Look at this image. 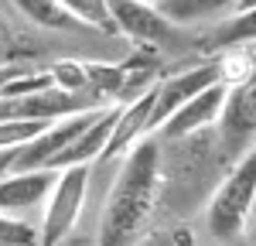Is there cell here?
Instances as JSON below:
<instances>
[{"mask_svg":"<svg viewBox=\"0 0 256 246\" xmlns=\"http://www.w3.org/2000/svg\"><path fill=\"white\" fill-rule=\"evenodd\" d=\"M150 102H154V86H150L147 92H140L137 100L120 106L116 120H113V130H110V140L102 147V158H99V161L123 158L134 144L144 140V137L150 134V130H147V123H150Z\"/></svg>","mask_w":256,"mask_h":246,"instance_id":"8fae6325","label":"cell"},{"mask_svg":"<svg viewBox=\"0 0 256 246\" xmlns=\"http://www.w3.org/2000/svg\"><path fill=\"white\" fill-rule=\"evenodd\" d=\"M256 205V144L246 147L239 164L222 178L208 202V229L216 240H236Z\"/></svg>","mask_w":256,"mask_h":246,"instance_id":"7a4b0ae2","label":"cell"},{"mask_svg":"<svg viewBox=\"0 0 256 246\" xmlns=\"http://www.w3.org/2000/svg\"><path fill=\"white\" fill-rule=\"evenodd\" d=\"M0 246H38V229L20 216L0 212Z\"/></svg>","mask_w":256,"mask_h":246,"instance_id":"2e32d148","label":"cell"},{"mask_svg":"<svg viewBox=\"0 0 256 246\" xmlns=\"http://www.w3.org/2000/svg\"><path fill=\"white\" fill-rule=\"evenodd\" d=\"M218 123H222V137L229 140V147L250 144L256 137V68L242 82L229 86Z\"/></svg>","mask_w":256,"mask_h":246,"instance_id":"9c48e42d","label":"cell"},{"mask_svg":"<svg viewBox=\"0 0 256 246\" xmlns=\"http://www.w3.org/2000/svg\"><path fill=\"white\" fill-rule=\"evenodd\" d=\"M48 72H52L55 86H62V89H89V82H86V62H55Z\"/></svg>","mask_w":256,"mask_h":246,"instance_id":"ac0fdd59","label":"cell"},{"mask_svg":"<svg viewBox=\"0 0 256 246\" xmlns=\"http://www.w3.org/2000/svg\"><path fill=\"white\" fill-rule=\"evenodd\" d=\"M4 62H28V44L20 34H14L10 24L0 20V65Z\"/></svg>","mask_w":256,"mask_h":246,"instance_id":"d6986e66","label":"cell"},{"mask_svg":"<svg viewBox=\"0 0 256 246\" xmlns=\"http://www.w3.org/2000/svg\"><path fill=\"white\" fill-rule=\"evenodd\" d=\"M116 113H120V102H113V106H99V113L86 123L65 147H62L48 168H52V171H62V168H72V164L99 161V158H102V147H106V140H110V130H113Z\"/></svg>","mask_w":256,"mask_h":246,"instance_id":"30bf717a","label":"cell"},{"mask_svg":"<svg viewBox=\"0 0 256 246\" xmlns=\"http://www.w3.org/2000/svg\"><path fill=\"white\" fill-rule=\"evenodd\" d=\"M147 4H158V0H147Z\"/></svg>","mask_w":256,"mask_h":246,"instance_id":"cb8c5ba5","label":"cell"},{"mask_svg":"<svg viewBox=\"0 0 256 246\" xmlns=\"http://www.w3.org/2000/svg\"><path fill=\"white\" fill-rule=\"evenodd\" d=\"M239 0H158L164 18L178 24V28H192V24H212V20H226L236 10Z\"/></svg>","mask_w":256,"mask_h":246,"instance_id":"7c38bea8","label":"cell"},{"mask_svg":"<svg viewBox=\"0 0 256 246\" xmlns=\"http://www.w3.org/2000/svg\"><path fill=\"white\" fill-rule=\"evenodd\" d=\"M160 192V150L154 140H137L120 168L99 219L96 246H140L154 222Z\"/></svg>","mask_w":256,"mask_h":246,"instance_id":"6da1fadb","label":"cell"},{"mask_svg":"<svg viewBox=\"0 0 256 246\" xmlns=\"http://www.w3.org/2000/svg\"><path fill=\"white\" fill-rule=\"evenodd\" d=\"M41 126H44L41 120H0V150H10V147L28 144Z\"/></svg>","mask_w":256,"mask_h":246,"instance_id":"e0dca14e","label":"cell"},{"mask_svg":"<svg viewBox=\"0 0 256 246\" xmlns=\"http://www.w3.org/2000/svg\"><path fill=\"white\" fill-rule=\"evenodd\" d=\"M102 106V96L92 89H62V86H44L34 92H20V96H0V120H41L52 123L62 120L68 113L92 110Z\"/></svg>","mask_w":256,"mask_h":246,"instance_id":"277c9868","label":"cell"},{"mask_svg":"<svg viewBox=\"0 0 256 246\" xmlns=\"http://www.w3.org/2000/svg\"><path fill=\"white\" fill-rule=\"evenodd\" d=\"M89 188V164H72L55 171V184L44 198V219L38 226V246H58L82 216Z\"/></svg>","mask_w":256,"mask_h":246,"instance_id":"3957f363","label":"cell"},{"mask_svg":"<svg viewBox=\"0 0 256 246\" xmlns=\"http://www.w3.org/2000/svg\"><path fill=\"white\" fill-rule=\"evenodd\" d=\"M106 4H110L113 31L126 34L137 44H147V48H178L181 38H184V28L171 24L147 0H106Z\"/></svg>","mask_w":256,"mask_h":246,"instance_id":"5b68a950","label":"cell"},{"mask_svg":"<svg viewBox=\"0 0 256 246\" xmlns=\"http://www.w3.org/2000/svg\"><path fill=\"white\" fill-rule=\"evenodd\" d=\"M250 7H256V0H239L236 4V10H250ZM236 10H232V14H236Z\"/></svg>","mask_w":256,"mask_h":246,"instance_id":"7402d4cb","label":"cell"},{"mask_svg":"<svg viewBox=\"0 0 256 246\" xmlns=\"http://www.w3.org/2000/svg\"><path fill=\"white\" fill-rule=\"evenodd\" d=\"M55 184V171L52 168H10L7 174H0V212L7 216H28L44 205L48 192Z\"/></svg>","mask_w":256,"mask_h":246,"instance_id":"ba28073f","label":"cell"},{"mask_svg":"<svg viewBox=\"0 0 256 246\" xmlns=\"http://www.w3.org/2000/svg\"><path fill=\"white\" fill-rule=\"evenodd\" d=\"M226 92H229V86H226L222 79L212 82V86H205L202 92H195L188 102H181L174 113L160 123L158 134L164 137V140H181V137H192V134H198V130H205V126L218 123Z\"/></svg>","mask_w":256,"mask_h":246,"instance_id":"52a82bcc","label":"cell"},{"mask_svg":"<svg viewBox=\"0 0 256 246\" xmlns=\"http://www.w3.org/2000/svg\"><path fill=\"white\" fill-rule=\"evenodd\" d=\"M58 4L76 20H82L89 31L116 34V31H113V18H110V4H106V0H58Z\"/></svg>","mask_w":256,"mask_h":246,"instance_id":"9a60e30c","label":"cell"},{"mask_svg":"<svg viewBox=\"0 0 256 246\" xmlns=\"http://www.w3.org/2000/svg\"><path fill=\"white\" fill-rule=\"evenodd\" d=\"M28 68H34V65H31V62H4V65H0V92H4V86L14 79V76L28 72Z\"/></svg>","mask_w":256,"mask_h":246,"instance_id":"ffe728a7","label":"cell"},{"mask_svg":"<svg viewBox=\"0 0 256 246\" xmlns=\"http://www.w3.org/2000/svg\"><path fill=\"white\" fill-rule=\"evenodd\" d=\"M24 18L38 28H48V31H89L82 20H76L58 0H10Z\"/></svg>","mask_w":256,"mask_h":246,"instance_id":"5bb4252c","label":"cell"},{"mask_svg":"<svg viewBox=\"0 0 256 246\" xmlns=\"http://www.w3.org/2000/svg\"><path fill=\"white\" fill-rule=\"evenodd\" d=\"M250 246H256V226H253V232H250Z\"/></svg>","mask_w":256,"mask_h":246,"instance_id":"603a6c76","label":"cell"},{"mask_svg":"<svg viewBox=\"0 0 256 246\" xmlns=\"http://www.w3.org/2000/svg\"><path fill=\"white\" fill-rule=\"evenodd\" d=\"M242 44H256V7L229 14L226 20L216 24L208 41H198V48H205V52H229V48H242Z\"/></svg>","mask_w":256,"mask_h":246,"instance_id":"4fadbf2b","label":"cell"},{"mask_svg":"<svg viewBox=\"0 0 256 246\" xmlns=\"http://www.w3.org/2000/svg\"><path fill=\"white\" fill-rule=\"evenodd\" d=\"M14 150H18V147H10V150H0V174H7V171L14 168Z\"/></svg>","mask_w":256,"mask_h":246,"instance_id":"44dd1931","label":"cell"},{"mask_svg":"<svg viewBox=\"0 0 256 246\" xmlns=\"http://www.w3.org/2000/svg\"><path fill=\"white\" fill-rule=\"evenodd\" d=\"M218 79H222V62H205V65H195V68H184V72H174L168 79L154 82V102H150L147 130L154 134L181 102H188L195 92H202L205 86H212Z\"/></svg>","mask_w":256,"mask_h":246,"instance_id":"8992f818","label":"cell"}]
</instances>
